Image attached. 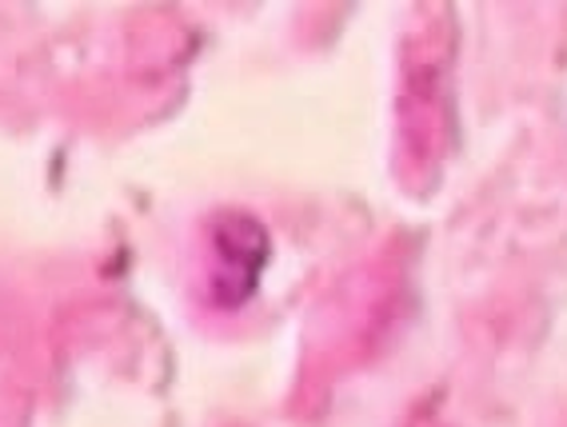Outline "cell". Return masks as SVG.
<instances>
[]
</instances>
